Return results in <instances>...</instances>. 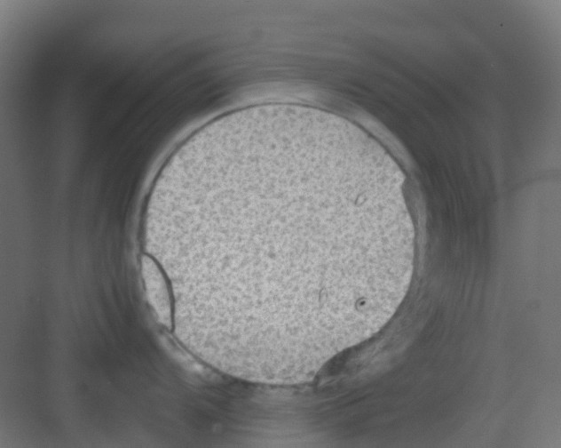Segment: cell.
<instances>
[{"label":"cell","mask_w":561,"mask_h":448,"mask_svg":"<svg viewBox=\"0 0 561 448\" xmlns=\"http://www.w3.org/2000/svg\"><path fill=\"white\" fill-rule=\"evenodd\" d=\"M141 269L147 300L158 320L167 326L172 324V310L170 292L161 268L152 256L144 254Z\"/></svg>","instance_id":"obj_1"}]
</instances>
